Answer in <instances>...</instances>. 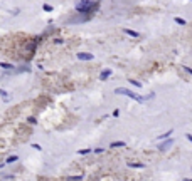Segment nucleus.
Listing matches in <instances>:
<instances>
[{
  "label": "nucleus",
  "instance_id": "14",
  "mask_svg": "<svg viewBox=\"0 0 192 181\" xmlns=\"http://www.w3.org/2000/svg\"><path fill=\"white\" fill-rule=\"evenodd\" d=\"M130 84H133L135 87H141V82L140 81H135V79H130Z\"/></svg>",
  "mask_w": 192,
  "mask_h": 181
},
{
  "label": "nucleus",
  "instance_id": "15",
  "mask_svg": "<svg viewBox=\"0 0 192 181\" xmlns=\"http://www.w3.org/2000/svg\"><path fill=\"white\" fill-rule=\"evenodd\" d=\"M89 153H91V149L86 148V149H79V151H77V154H89Z\"/></svg>",
  "mask_w": 192,
  "mask_h": 181
},
{
  "label": "nucleus",
  "instance_id": "1",
  "mask_svg": "<svg viewBox=\"0 0 192 181\" xmlns=\"http://www.w3.org/2000/svg\"><path fill=\"white\" fill-rule=\"evenodd\" d=\"M96 5H98V3L93 2V0H79V2L76 3V10L79 12V13H86V12L94 10Z\"/></svg>",
  "mask_w": 192,
  "mask_h": 181
},
{
  "label": "nucleus",
  "instance_id": "2",
  "mask_svg": "<svg viewBox=\"0 0 192 181\" xmlns=\"http://www.w3.org/2000/svg\"><path fill=\"white\" fill-rule=\"evenodd\" d=\"M115 92H116V94H121V96H128V97H131V99H133V101H136V102H145V101H147V97L138 96V94H135L133 91H130V89L118 87V89H115Z\"/></svg>",
  "mask_w": 192,
  "mask_h": 181
},
{
  "label": "nucleus",
  "instance_id": "17",
  "mask_svg": "<svg viewBox=\"0 0 192 181\" xmlns=\"http://www.w3.org/2000/svg\"><path fill=\"white\" fill-rule=\"evenodd\" d=\"M27 123L29 124H37V119H35V117H27Z\"/></svg>",
  "mask_w": 192,
  "mask_h": 181
},
{
  "label": "nucleus",
  "instance_id": "4",
  "mask_svg": "<svg viewBox=\"0 0 192 181\" xmlns=\"http://www.w3.org/2000/svg\"><path fill=\"white\" fill-rule=\"evenodd\" d=\"M77 59H79V61H93V54H89V52H79V54H77Z\"/></svg>",
  "mask_w": 192,
  "mask_h": 181
},
{
  "label": "nucleus",
  "instance_id": "8",
  "mask_svg": "<svg viewBox=\"0 0 192 181\" xmlns=\"http://www.w3.org/2000/svg\"><path fill=\"white\" fill-rule=\"evenodd\" d=\"M111 148H123V146H126V143H123V141H115V143H111L109 144Z\"/></svg>",
  "mask_w": 192,
  "mask_h": 181
},
{
  "label": "nucleus",
  "instance_id": "21",
  "mask_svg": "<svg viewBox=\"0 0 192 181\" xmlns=\"http://www.w3.org/2000/svg\"><path fill=\"white\" fill-rule=\"evenodd\" d=\"M118 114H120V111H118V109L113 111V117H118Z\"/></svg>",
  "mask_w": 192,
  "mask_h": 181
},
{
  "label": "nucleus",
  "instance_id": "22",
  "mask_svg": "<svg viewBox=\"0 0 192 181\" xmlns=\"http://www.w3.org/2000/svg\"><path fill=\"white\" fill-rule=\"evenodd\" d=\"M185 138H187V139H189V141L192 143V134H187V136H185Z\"/></svg>",
  "mask_w": 192,
  "mask_h": 181
},
{
  "label": "nucleus",
  "instance_id": "19",
  "mask_svg": "<svg viewBox=\"0 0 192 181\" xmlns=\"http://www.w3.org/2000/svg\"><path fill=\"white\" fill-rule=\"evenodd\" d=\"M32 148H34V149H37V151H40V149H42V148L39 146V144H35V143H32Z\"/></svg>",
  "mask_w": 192,
  "mask_h": 181
},
{
  "label": "nucleus",
  "instance_id": "20",
  "mask_svg": "<svg viewBox=\"0 0 192 181\" xmlns=\"http://www.w3.org/2000/svg\"><path fill=\"white\" fill-rule=\"evenodd\" d=\"M69 179H83V176H69Z\"/></svg>",
  "mask_w": 192,
  "mask_h": 181
},
{
  "label": "nucleus",
  "instance_id": "10",
  "mask_svg": "<svg viewBox=\"0 0 192 181\" xmlns=\"http://www.w3.org/2000/svg\"><path fill=\"white\" fill-rule=\"evenodd\" d=\"M173 133V129H168L167 133H163V134H160L158 136V139H167V138H170V134Z\"/></svg>",
  "mask_w": 192,
  "mask_h": 181
},
{
  "label": "nucleus",
  "instance_id": "13",
  "mask_svg": "<svg viewBox=\"0 0 192 181\" xmlns=\"http://www.w3.org/2000/svg\"><path fill=\"white\" fill-rule=\"evenodd\" d=\"M42 8H44V12H52L54 8H52V5H49V3H44L42 5Z\"/></svg>",
  "mask_w": 192,
  "mask_h": 181
},
{
  "label": "nucleus",
  "instance_id": "11",
  "mask_svg": "<svg viewBox=\"0 0 192 181\" xmlns=\"http://www.w3.org/2000/svg\"><path fill=\"white\" fill-rule=\"evenodd\" d=\"M128 168H143L141 163H128Z\"/></svg>",
  "mask_w": 192,
  "mask_h": 181
},
{
  "label": "nucleus",
  "instance_id": "9",
  "mask_svg": "<svg viewBox=\"0 0 192 181\" xmlns=\"http://www.w3.org/2000/svg\"><path fill=\"white\" fill-rule=\"evenodd\" d=\"M0 96L3 97V102H8V92L5 89H0Z\"/></svg>",
  "mask_w": 192,
  "mask_h": 181
},
{
  "label": "nucleus",
  "instance_id": "18",
  "mask_svg": "<svg viewBox=\"0 0 192 181\" xmlns=\"http://www.w3.org/2000/svg\"><path fill=\"white\" fill-rule=\"evenodd\" d=\"M182 69H184L185 72H189V74H192V69H190V67H187V66H182Z\"/></svg>",
  "mask_w": 192,
  "mask_h": 181
},
{
  "label": "nucleus",
  "instance_id": "5",
  "mask_svg": "<svg viewBox=\"0 0 192 181\" xmlns=\"http://www.w3.org/2000/svg\"><path fill=\"white\" fill-rule=\"evenodd\" d=\"M109 76H111V69H104L101 74H99V79H101V81H106Z\"/></svg>",
  "mask_w": 192,
  "mask_h": 181
},
{
  "label": "nucleus",
  "instance_id": "3",
  "mask_svg": "<svg viewBox=\"0 0 192 181\" xmlns=\"http://www.w3.org/2000/svg\"><path fill=\"white\" fill-rule=\"evenodd\" d=\"M172 144H173V139L167 138L163 143H160V144H158V149H160V151H167V149H170V148H172Z\"/></svg>",
  "mask_w": 192,
  "mask_h": 181
},
{
  "label": "nucleus",
  "instance_id": "6",
  "mask_svg": "<svg viewBox=\"0 0 192 181\" xmlns=\"http://www.w3.org/2000/svg\"><path fill=\"white\" fill-rule=\"evenodd\" d=\"M0 67H2V69H5V71H8V69H13V66L12 62H0Z\"/></svg>",
  "mask_w": 192,
  "mask_h": 181
},
{
  "label": "nucleus",
  "instance_id": "16",
  "mask_svg": "<svg viewBox=\"0 0 192 181\" xmlns=\"http://www.w3.org/2000/svg\"><path fill=\"white\" fill-rule=\"evenodd\" d=\"M17 159H19V156H8L7 158V163H15Z\"/></svg>",
  "mask_w": 192,
  "mask_h": 181
},
{
  "label": "nucleus",
  "instance_id": "12",
  "mask_svg": "<svg viewBox=\"0 0 192 181\" xmlns=\"http://www.w3.org/2000/svg\"><path fill=\"white\" fill-rule=\"evenodd\" d=\"M173 22H175V24H179V25H185V20L182 19V17H175V19H173Z\"/></svg>",
  "mask_w": 192,
  "mask_h": 181
},
{
  "label": "nucleus",
  "instance_id": "7",
  "mask_svg": "<svg viewBox=\"0 0 192 181\" xmlns=\"http://www.w3.org/2000/svg\"><path fill=\"white\" fill-rule=\"evenodd\" d=\"M125 34L130 35V37H140V34L135 32V30H131V29H125Z\"/></svg>",
  "mask_w": 192,
  "mask_h": 181
}]
</instances>
